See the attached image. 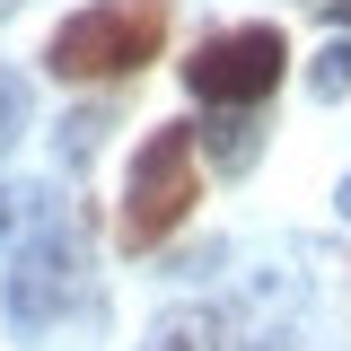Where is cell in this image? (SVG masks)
<instances>
[{"label": "cell", "instance_id": "cell-3", "mask_svg": "<svg viewBox=\"0 0 351 351\" xmlns=\"http://www.w3.org/2000/svg\"><path fill=\"white\" fill-rule=\"evenodd\" d=\"M281 71H290L281 27H219V36H202L184 53V88L211 114H255L263 97L281 88Z\"/></svg>", "mask_w": 351, "mask_h": 351}, {"label": "cell", "instance_id": "cell-5", "mask_svg": "<svg viewBox=\"0 0 351 351\" xmlns=\"http://www.w3.org/2000/svg\"><path fill=\"white\" fill-rule=\"evenodd\" d=\"M141 351H237V316L219 299H184V307H167V316L149 325Z\"/></svg>", "mask_w": 351, "mask_h": 351}, {"label": "cell", "instance_id": "cell-4", "mask_svg": "<svg viewBox=\"0 0 351 351\" xmlns=\"http://www.w3.org/2000/svg\"><path fill=\"white\" fill-rule=\"evenodd\" d=\"M71 299H80V246L44 228L36 246H18V263H9V316L18 325H53Z\"/></svg>", "mask_w": 351, "mask_h": 351}, {"label": "cell", "instance_id": "cell-13", "mask_svg": "<svg viewBox=\"0 0 351 351\" xmlns=\"http://www.w3.org/2000/svg\"><path fill=\"white\" fill-rule=\"evenodd\" d=\"M263 351H290V343H263Z\"/></svg>", "mask_w": 351, "mask_h": 351}, {"label": "cell", "instance_id": "cell-11", "mask_svg": "<svg viewBox=\"0 0 351 351\" xmlns=\"http://www.w3.org/2000/svg\"><path fill=\"white\" fill-rule=\"evenodd\" d=\"M316 9H325V18H334V27L351 36V0H316Z\"/></svg>", "mask_w": 351, "mask_h": 351}, {"label": "cell", "instance_id": "cell-12", "mask_svg": "<svg viewBox=\"0 0 351 351\" xmlns=\"http://www.w3.org/2000/svg\"><path fill=\"white\" fill-rule=\"evenodd\" d=\"M334 211H343V219H351V176H343V193H334Z\"/></svg>", "mask_w": 351, "mask_h": 351}, {"label": "cell", "instance_id": "cell-10", "mask_svg": "<svg viewBox=\"0 0 351 351\" xmlns=\"http://www.w3.org/2000/svg\"><path fill=\"white\" fill-rule=\"evenodd\" d=\"M18 219H27V193H18V184H0V237H18Z\"/></svg>", "mask_w": 351, "mask_h": 351}, {"label": "cell", "instance_id": "cell-2", "mask_svg": "<svg viewBox=\"0 0 351 351\" xmlns=\"http://www.w3.org/2000/svg\"><path fill=\"white\" fill-rule=\"evenodd\" d=\"M193 202H202V141H193V123L141 132V149H132V167H123L114 237H123L132 255H149V246H167L176 228L193 219Z\"/></svg>", "mask_w": 351, "mask_h": 351}, {"label": "cell", "instance_id": "cell-14", "mask_svg": "<svg viewBox=\"0 0 351 351\" xmlns=\"http://www.w3.org/2000/svg\"><path fill=\"white\" fill-rule=\"evenodd\" d=\"M0 9H18V0H0Z\"/></svg>", "mask_w": 351, "mask_h": 351}, {"label": "cell", "instance_id": "cell-8", "mask_svg": "<svg viewBox=\"0 0 351 351\" xmlns=\"http://www.w3.org/2000/svg\"><path fill=\"white\" fill-rule=\"evenodd\" d=\"M307 88H316V106H334V97H351V36L316 53V71H307Z\"/></svg>", "mask_w": 351, "mask_h": 351}, {"label": "cell", "instance_id": "cell-1", "mask_svg": "<svg viewBox=\"0 0 351 351\" xmlns=\"http://www.w3.org/2000/svg\"><path fill=\"white\" fill-rule=\"evenodd\" d=\"M167 0H88L71 9L53 44H44V71L71 88H106V80H141L158 53H167Z\"/></svg>", "mask_w": 351, "mask_h": 351}, {"label": "cell", "instance_id": "cell-7", "mask_svg": "<svg viewBox=\"0 0 351 351\" xmlns=\"http://www.w3.org/2000/svg\"><path fill=\"white\" fill-rule=\"evenodd\" d=\"M27 114H36V88H27V71H9V62H0V158L18 149Z\"/></svg>", "mask_w": 351, "mask_h": 351}, {"label": "cell", "instance_id": "cell-9", "mask_svg": "<svg viewBox=\"0 0 351 351\" xmlns=\"http://www.w3.org/2000/svg\"><path fill=\"white\" fill-rule=\"evenodd\" d=\"M88 149H97V114H71L62 123V158H88Z\"/></svg>", "mask_w": 351, "mask_h": 351}, {"label": "cell", "instance_id": "cell-6", "mask_svg": "<svg viewBox=\"0 0 351 351\" xmlns=\"http://www.w3.org/2000/svg\"><path fill=\"white\" fill-rule=\"evenodd\" d=\"M193 141H202V149H211V167H228V176H246L255 167V114H211V123H193Z\"/></svg>", "mask_w": 351, "mask_h": 351}, {"label": "cell", "instance_id": "cell-15", "mask_svg": "<svg viewBox=\"0 0 351 351\" xmlns=\"http://www.w3.org/2000/svg\"><path fill=\"white\" fill-rule=\"evenodd\" d=\"M307 9H316V0H307Z\"/></svg>", "mask_w": 351, "mask_h": 351}]
</instances>
